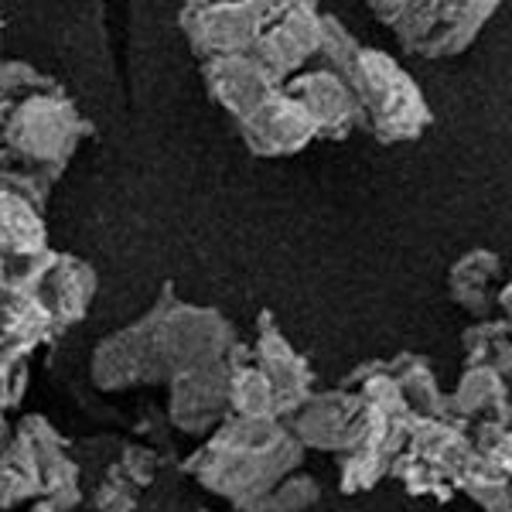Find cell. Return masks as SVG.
<instances>
[{"instance_id": "obj_1", "label": "cell", "mask_w": 512, "mask_h": 512, "mask_svg": "<svg viewBox=\"0 0 512 512\" xmlns=\"http://www.w3.org/2000/svg\"><path fill=\"white\" fill-rule=\"evenodd\" d=\"M301 444L280 420L229 417L219 431L198 444V451L181 461V472L195 478L198 489L226 499L236 512L250 509L287 475L301 472Z\"/></svg>"}, {"instance_id": "obj_2", "label": "cell", "mask_w": 512, "mask_h": 512, "mask_svg": "<svg viewBox=\"0 0 512 512\" xmlns=\"http://www.w3.org/2000/svg\"><path fill=\"white\" fill-rule=\"evenodd\" d=\"M414 59H458L475 45L499 4L495 0H376L369 4Z\"/></svg>"}, {"instance_id": "obj_3", "label": "cell", "mask_w": 512, "mask_h": 512, "mask_svg": "<svg viewBox=\"0 0 512 512\" xmlns=\"http://www.w3.org/2000/svg\"><path fill=\"white\" fill-rule=\"evenodd\" d=\"M362 110V130L379 144H407L431 130L434 113L417 79L383 48L362 45L349 79Z\"/></svg>"}, {"instance_id": "obj_4", "label": "cell", "mask_w": 512, "mask_h": 512, "mask_svg": "<svg viewBox=\"0 0 512 512\" xmlns=\"http://www.w3.org/2000/svg\"><path fill=\"white\" fill-rule=\"evenodd\" d=\"M158 321H154V359H158L161 379L171 383L181 373L216 366L239 342L236 325L216 308H198L181 301L175 284H164L158 301Z\"/></svg>"}, {"instance_id": "obj_5", "label": "cell", "mask_w": 512, "mask_h": 512, "mask_svg": "<svg viewBox=\"0 0 512 512\" xmlns=\"http://www.w3.org/2000/svg\"><path fill=\"white\" fill-rule=\"evenodd\" d=\"M93 134V123L79 113L76 99L65 89H45L18 99L4 127V144L21 161L35 164L41 171H52L55 178L65 175L72 154Z\"/></svg>"}, {"instance_id": "obj_6", "label": "cell", "mask_w": 512, "mask_h": 512, "mask_svg": "<svg viewBox=\"0 0 512 512\" xmlns=\"http://www.w3.org/2000/svg\"><path fill=\"white\" fill-rule=\"evenodd\" d=\"M28 291L48 308L59 338L82 325L89 315L99 291L93 263L79 260L72 253H55L48 246L38 256H21V260H0V294Z\"/></svg>"}, {"instance_id": "obj_7", "label": "cell", "mask_w": 512, "mask_h": 512, "mask_svg": "<svg viewBox=\"0 0 512 512\" xmlns=\"http://www.w3.org/2000/svg\"><path fill=\"white\" fill-rule=\"evenodd\" d=\"M280 4L274 0H243V4H185L178 11L181 35L198 62L226 59V55H250L260 31L277 18Z\"/></svg>"}, {"instance_id": "obj_8", "label": "cell", "mask_w": 512, "mask_h": 512, "mask_svg": "<svg viewBox=\"0 0 512 512\" xmlns=\"http://www.w3.org/2000/svg\"><path fill=\"white\" fill-rule=\"evenodd\" d=\"M154 321H158V308L151 304L130 325L99 338L89 355V383L99 393H127L137 386L164 383L154 359Z\"/></svg>"}, {"instance_id": "obj_9", "label": "cell", "mask_w": 512, "mask_h": 512, "mask_svg": "<svg viewBox=\"0 0 512 512\" xmlns=\"http://www.w3.org/2000/svg\"><path fill=\"white\" fill-rule=\"evenodd\" d=\"M291 437L304 451H325V454H349L359 448L369 427V403L352 390H315L301 410L284 420Z\"/></svg>"}, {"instance_id": "obj_10", "label": "cell", "mask_w": 512, "mask_h": 512, "mask_svg": "<svg viewBox=\"0 0 512 512\" xmlns=\"http://www.w3.org/2000/svg\"><path fill=\"white\" fill-rule=\"evenodd\" d=\"M321 7L308 0H280L277 18L260 31L250 55L280 86L301 76L321 48Z\"/></svg>"}, {"instance_id": "obj_11", "label": "cell", "mask_w": 512, "mask_h": 512, "mask_svg": "<svg viewBox=\"0 0 512 512\" xmlns=\"http://www.w3.org/2000/svg\"><path fill=\"white\" fill-rule=\"evenodd\" d=\"M250 352H253V366L267 376L270 390H274L277 420L284 424V420H291L297 410L311 400V393H315V369H311V362L287 342L270 311L256 315V342L250 345Z\"/></svg>"}, {"instance_id": "obj_12", "label": "cell", "mask_w": 512, "mask_h": 512, "mask_svg": "<svg viewBox=\"0 0 512 512\" xmlns=\"http://www.w3.org/2000/svg\"><path fill=\"white\" fill-rule=\"evenodd\" d=\"M168 420L178 434L205 441L229 420V366L192 369L168 383Z\"/></svg>"}, {"instance_id": "obj_13", "label": "cell", "mask_w": 512, "mask_h": 512, "mask_svg": "<svg viewBox=\"0 0 512 512\" xmlns=\"http://www.w3.org/2000/svg\"><path fill=\"white\" fill-rule=\"evenodd\" d=\"M236 130L246 151L256 154V158H291V154H301L304 147L318 140L315 120L308 117V110L297 99L284 93V86L263 99L253 113L236 120Z\"/></svg>"}, {"instance_id": "obj_14", "label": "cell", "mask_w": 512, "mask_h": 512, "mask_svg": "<svg viewBox=\"0 0 512 512\" xmlns=\"http://www.w3.org/2000/svg\"><path fill=\"white\" fill-rule=\"evenodd\" d=\"M284 93L297 99L315 120L318 140H349L362 130V110L352 86L325 69H304L301 76L284 82Z\"/></svg>"}, {"instance_id": "obj_15", "label": "cell", "mask_w": 512, "mask_h": 512, "mask_svg": "<svg viewBox=\"0 0 512 512\" xmlns=\"http://www.w3.org/2000/svg\"><path fill=\"white\" fill-rule=\"evenodd\" d=\"M202 69L205 93H209L233 120L253 113L267 96H274L280 82L263 69L253 55H226V59H205Z\"/></svg>"}, {"instance_id": "obj_16", "label": "cell", "mask_w": 512, "mask_h": 512, "mask_svg": "<svg viewBox=\"0 0 512 512\" xmlns=\"http://www.w3.org/2000/svg\"><path fill=\"white\" fill-rule=\"evenodd\" d=\"M18 427L28 434V441L35 444V451H38L41 475H45V502L55 512H76L82 502H86V492H82L79 465L69 454V441H65L41 414L21 417Z\"/></svg>"}, {"instance_id": "obj_17", "label": "cell", "mask_w": 512, "mask_h": 512, "mask_svg": "<svg viewBox=\"0 0 512 512\" xmlns=\"http://www.w3.org/2000/svg\"><path fill=\"white\" fill-rule=\"evenodd\" d=\"M502 260L492 250H468L451 263L448 270V294L461 311H468L475 321L495 318V297H499Z\"/></svg>"}, {"instance_id": "obj_18", "label": "cell", "mask_w": 512, "mask_h": 512, "mask_svg": "<svg viewBox=\"0 0 512 512\" xmlns=\"http://www.w3.org/2000/svg\"><path fill=\"white\" fill-rule=\"evenodd\" d=\"M407 451L424 461V465H431L451 489L461 478V472L478 458L472 448V437H468V427L448 424V420H420V417L410 427Z\"/></svg>"}, {"instance_id": "obj_19", "label": "cell", "mask_w": 512, "mask_h": 512, "mask_svg": "<svg viewBox=\"0 0 512 512\" xmlns=\"http://www.w3.org/2000/svg\"><path fill=\"white\" fill-rule=\"evenodd\" d=\"M512 396L506 379L495 373L492 366H478V369H465L454 386V393H448V407H451V420L472 431L475 424H485V420H495L499 424L506 417Z\"/></svg>"}, {"instance_id": "obj_20", "label": "cell", "mask_w": 512, "mask_h": 512, "mask_svg": "<svg viewBox=\"0 0 512 512\" xmlns=\"http://www.w3.org/2000/svg\"><path fill=\"white\" fill-rule=\"evenodd\" d=\"M35 502H45V475H41L35 444L21 427H14V434L0 448V512L35 506Z\"/></svg>"}, {"instance_id": "obj_21", "label": "cell", "mask_w": 512, "mask_h": 512, "mask_svg": "<svg viewBox=\"0 0 512 512\" xmlns=\"http://www.w3.org/2000/svg\"><path fill=\"white\" fill-rule=\"evenodd\" d=\"M0 342L24 355L45 349V345L59 342V328H55L48 308L28 291H7L0 294Z\"/></svg>"}, {"instance_id": "obj_22", "label": "cell", "mask_w": 512, "mask_h": 512, "mask_svg": "<svg viewBox=\"0 0 512 512\" xmlns=\"http://www.w3.org/2000/svg\"><path fill=\"white\" fill-rule=\"evenodd\" d=\"M386 373L393 376V383L400 386L407 407L414 410L420 420H448V424H454L448 393L437 386V376L424 355H417V352L393 355V359H386Z\"/></svg>"}, {"instance_id": "obj_23", "label": "cell", "mask_w": 512, "mask_h": 512, "mask_svg": "<svg viewBox=\"0 0 512 512\" xmlns=\"http://www.w3.org/2000/svg\"><path fill=\"white\" fill-rule=\"evenodd\" d=\"M226 366H229V417L277 420L274 390H270L267 376L253 366L250 345L236 342L226 355Z\"/></svg>"}, {"instance_id": "obj_24", "label": "cell", "mask_w": 512, "mask_h": 512, "mask_svg": "<svg viewBox=\"0 0 512 512\" xmlns=\"http://www.w3.org/2000/svg\"><path fill=\"white\" fill-rule=\"evenodd\" d=\"M48 250V229L38 209L0 192V260H21Z\"/></svg>"}, {"instance_id": "obj_25", "label": "cell", "mask_w": 512, "mask_h": 512, "mask_svg": "<svg viewBox=\"0 0 512 512\" xmlns=\"http://www.w3.org/2000/svg\"><path fill=\"white\" fill-rule=\"evenodd\" d=\"M55 178L52 171H41L35 164L21 161L18 154H11L7 147H0V192L21 198L28 202L31 209H38L45 216V205H48V195L55 188Z\"/></svg>"}, {"instance_id": "obj_26", "label": "cell", "mask_w": 512, "mask_h": 512, "mask_svg": "<svg viewBox=\"0 0 512 512\" xmlns=\"http://www.w3.org/2000/svg\"><path fill=\"white\" fill-rule=\"evenodd\" d=\"M393 461L396 454L383 448V444H359V448L342 454V461H338V489H342V495L376 489L390 475Z\"/></svg>"}, {"instance_id": "obj_27", "label": "cell", "mask_w": 512, "mask_h": 512, "mask_svg": "<svg viewBox=\"0 0 512 512\" xmlns=\"http://www.w3.org/2000/svg\"><path fill=\"white\" fill-rule=\"evenodd\" d=\"M454 492L468 495L485 512H512V478L495 472L485 458H475L454 482Z\"/></svg>"}, {"instance_id": "obj_28", "label": "cell", "mask_w": 512, "mask_h": 512, "mask_svg": "<svg viewBox=\"0 0 512 512\" xmlns=\"http://www.w3.org/2000/svg\"><path fill=\"white\" fill-rule=\"evenodd\" d=\"M359 52H362L359 38H355L335 14H321V48H318L315 62H311V69H325V72H332V76L349 82L355 72V62H359Z\"/></svg>"}, {"instance_id": "obj_29", "label": "cell", "mask_w": 512, "mask_h": 512, "mask_svg": "<svg viewBox=\"0 0 512 512\" xmlns=\"http://www.w3.org/2000/svg\"><path fill=\"white\" fill-rule=\"evenodd\" d=\"M321 502V482L304 472L287 475L277 489H270L263 499H256L243 512H308Z\"/></svg>"}, {"instance_id": "obj_30", "label": "cell", "mask_w": 512, "mask_h": 512, "mask_svg": "<svg viewBox=\"0 0 512 512\" xmlns=\"http://www.w3.org/2000/svg\"><path fill=\"white\" fill-rule=\"evenodd\" d=\"M390 475H393L396 482H400L410 495H431V499H437V502L454 499V489H451V485L444 482V478L437 475L431 465H424L420 458H414L410 451H400V454H396V461L390 465Z\"/></svg>"}, {"instance_id": "obj_31", "label": "cell", "mask_w": 512, "mask_h": 512, "mask_svg": "<svg viewBox=\"0 0 512 512\" xmlns=\"http://www.w3.org/2000/svg\"><path fill=\"white\" fill-rule=\"evenodd\" d=\"M140 499H144V489H137L117 465H106L103 478L89 495V506H93V512H137Z\"/></svg>"}, {"instance_id": "obj_32", "label": "cell", "mask_w": 512, "mask_h": 512, "mask_svg": "<svg viewBox=\"0 0 512 512\" xmlns=\"http://www.w3.org/2000/svg\"><path fill=\"white\" fill-rule=\"evenodd\" d=\"M62 82L38 72L31 62L4 59L0 62V103H18L31 93H45V89H59Z\"/></svg>"}, {"instance_id": "obj_33", "label": "cell", "mask_w": 512, "mask_h": 512, "mask_svg": "<svg viewBox=\"0 0 512 512\" xmlns=\"http://www.w3.org/2000/svg\"><path fill=\"white\" fill-rule=\"evenodd\" d=\"M506 338H512L509 325L502 318H489V321H475L461 332V349H465V369H478L489 366L495 349H499Z\"/></svg>"}, {"instance_id": "obj_34", "label": "cell", "mask_w": 512, "mask_h": 512, "mask_svg": "<svg viewBox=\"0 0 512 512\" xmlns=\"http://www.w3.org/2000/svg\"><path fill=\"white\" fill-rule=\"evenodd\" d=\"M28 359L18 349H11L7 342H0V414H11L21 407L24 393H28Z\"/></svg>"}, {"instance_id": "obj_35", "label": "cell", "mask_w": 512, "mask_h": 512, "mask_svg": "<svg viewBox=\"0 0 512 512\" xmlns=\"http://www.w3.org/2000/svg\"><path fill=\"white\" fill-rule=\"evenodd\" d=\"M113 465H117L120 472L137 485V489H147V485L154 482V475H158V468H161V454L154 448H147V444L130 441V444H123V448H120V458L113 461Z\"/></svg>"}, {"instance_id": "obj_36", "label": "cell", "mask_w": 512, "mask_h": 512, "mask_svg": "<svg viewBox=\"0 0 512 512\" xmlns=\"http://www.w3.org/2000/svg\"><path fill=\"white\" fill-rule=\"evenodd\" d=\"M489 366H492L502 379H506V386H509V393H512V338H506V342H502L499 349H495Z\"/></svg>"}, {"instance_id": "obj_37", "label": "cell", "mask_w": 512, "mask_h": 512, "mask_svg": "<svg viewBox=\"0 0 512 512\" xmlns=\"http://www.w3.org/2000/svg\"><path fill=\"white\" fill-rule=\"evenodd\" d=\"M24 512H55L52 506H48V502H35V506H28Z\"/></svg>"}, {"instance_id": "obj_38", "label": "cell", "mask_w": 512, "mask_h": 512, "mask_svg": "<svg viewBox=\"0 0 512 512\" xmlns=\"http://www.w3.org/2000/svg\"><path fill=\"white\" fill-rule=\"evenodd\" d=\"M499 424H502V427H509V431H512V403H509V410H506V417H502V420H499Z\"/></svg>"}, {"instance_id": "obj_39", "label": "cell", "mask_w": 512, "mask_h": 512, "mask_svg": "<svg viewBox=\"0 0 512 512\" xmlns=\"http://www.w3.org/2000/svg\"><path fill=\"white\" fill-rule=\"evenodd\" d=\"M14 434V427H11V431H0V448H4V444H7V437H11Z\"/></svg>"}, {"instance_id": "obj_40", "label": "cell", "mask_w": 512, "mask_h": 512, "mask_svg": "<svg viewBox=\"0 0 512 512\" xmlns=\"http://www.w3.org/2000/svg\"><path fill=\"white\" fill-rule=\"evenodd\" d=\"M0 45H4V14H0ZM0 62H4V55H0Z\"/></svg>"}]
</instances>
